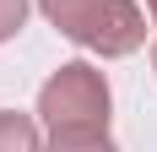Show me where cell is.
<instances>
[{
	"label": "cell",
	"instance_id": "cell-1",
	"mask_svg": "<svg viewBox=\"0 0 157 152\" xmlns=\"http://www.w3.org/2000/svg\"><path fill=\"white\" fill-rule=\"evenodd\" d=\"M38 6L71 44L92 49L103 60H119L146 44V16L136 0H38Z\"/></svg>",
	"mask_w": 157,
	"mask_h": 152
},
{
	"label": "cell",
	"instance_id": "cell-2",
	"mask_svg": "<svg viewBox=\"0 0 157 152\" xmlns=\"http://www.w3.org/2000/svg\"><path fill=\"white\" fill-rule=\"evenodd\" d=\"M38 114L49 130H109V82L87 60H71L38 87Z\"/></svg>",
	"mask_w": 157,
	"mask_h": 152
},
{
	"label": "cell",
	"instance_id": "cell-3",
	"mask_svg": "<svg viewBox=\"0 0 157 152\" xmlns=\"http://www.w3.org/2000/svg\"><path fill=\"white\" fill-rule=\"evenodd\" d=\"M0 152H44V141H38V125H33V114L0 109Z\"/></svg>",
	"mask_w": 157,
	"mask_h": 152
},
{
	"label": "cell",
	"instance_id": "cell-4",
	"mask_svg": "<svg viewBox=\"0 0 157 152\" xmlns=\"http://www.w3.org/2000/svg\"><path fill=\"white\" fill-rule=\"evenodd\" d=\"M44 152H119V147L109 141V130H54Z\"/></svg>",
	"mask_w": 157,
	"mask_h": 152
},
{
	"label": "cell",
	"instance_id": "cell-5",
	"mask_svg": "<svg viewBox=\"0 0 157 152\" xmlns=\"http://www.w3.org/2000/svg\"><path fill=\"white\" fill-rule=\"evenodd\" d=\"M22 22H27V0H0V44H6V38H16V33H22Z\"/></svg>",
	"mask_w": 157,
	"mask_h": 152
},
{
	"label": "cell",
	"instance_id": "cell-6",
	"mask_svg": "<svg viewBox=\"0 0 157 152\" xmlns=\"http://www.w3.org/2000/svg\"><path fill=\"white\" fill-rule=\"evenodd\" d=\"M146 11H152V22H157V0H146Z\"/></svg>",
	"mask_w": 157,
	"mask_h": 152
},
{
	"label": "cell",
	"instance_id": "cell-7",
	"mask_svg": "<svg viewBox=\"0 0 157 152\" xmlns=\"http://www.w3.org/2000/svg\"><path fill=\"white\" fill-rule=\"evenodd\" d=\"M152 71H157V44H152Z\"/></svg>",
	"mask_w": 157,
	"mask_h": 152
}]
</instances>
